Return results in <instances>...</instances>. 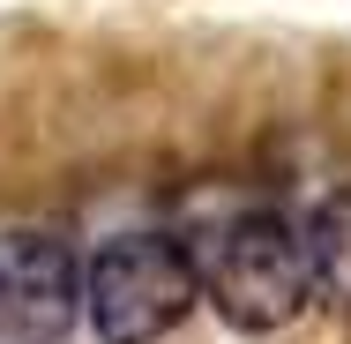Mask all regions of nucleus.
<instances>
[{"mask_svg":"<svg viewBox=\"0 0 351 344\" xmlns=\"http://www.w3.org/2000/svg\"><path fill=\"white\" fill-rule=\"evenodd\" d=\"M202 292L217 299L224 322L239 330H284L306 307V255H299V225L284 209H239L202 255Z\"/></svg>","mask_w":351,"mask_h":344,"instance_id":"nucleus-2","label":"nucleus"},{"mask_svg":"<svg viewBox=\"0 0 351 344\" xmlns=\"http://www.w3.org/2000/svg\"><path fill=\"white\" fill-rule=\"evenodd\" d=\"M202 299L195 255L165 232H120L82 262V322L105 344H157Z\"/></svg>","mask_w":351,"mask_h":344,"instance_id":"nucleus-1","label":"nucleus"},{"mask_svg":"<svg viewBox=\"0 0 351 344\" xmlns=\"http://www.w3.org/2000/svg\"><path fill=\"white\" fill-rule=\"evenodd\" d=\"M82 314V262L53 232H0V337L53 344Z\"/></svg>","mask_w":351,"mask_h":344,"instance_id":"nucleus-3","label":"nucleus"},{"mask_svg":"<svg viewBox=\"0 0 351 344\" xmlns=\"http://www.w3.org/2000/svg\"><path fill=\"white\" fill-rule=\"evenodd\" d=\"M299 255H306V292H322L329 307L351 314V187H337L299 225Z\"/></svg>","mask_w":351,"mask_h":344,"instance_id":"nucleus-4","label":"nucleus"}]
</instances>
